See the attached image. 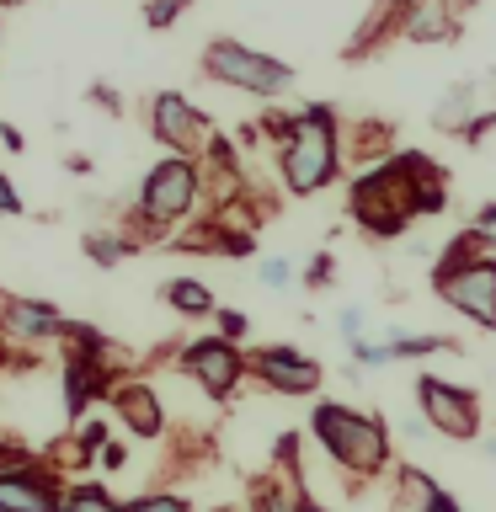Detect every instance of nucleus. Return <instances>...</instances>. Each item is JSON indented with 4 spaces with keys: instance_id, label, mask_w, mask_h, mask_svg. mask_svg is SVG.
I'll use <instances>...</instances> for the list:
<instances>
[{
    "instance_id": "4be33fe9",
    "label": "nucleus",
    "mask_w": 496,
    "mask_h": 512,
    "mask_svg": "<svg viewBox=\"0 0 496 512\" xmlns=\"http://www.w3.org/2000/svg\"><path fill=\"white\" fill-rule=\"evenodd\" d=\"M128 251H134V235H118V230H91L86 235V256L96 267H118Z\"/></svg>"
},
{
    "instance_id": "c85d7f7f",
    "label": "nucleus",
    "mask_w": 496,
    "mask_h": 512,
    "mask_svg": "<svg viewBox=\"0 0 496 512\" xmlns=\"http://www.w3.org/2000/svg\"><path fill=\"white\" fill-rule=\"evenodd\" d=\"M331 278H336V262H331V256H326V251H320V256H315V262H310V267H304V283H310V288H320V283H331Z\"/></svg>"
},
{
    "instance_id": "0eeeda50",
    "label": "nucleus",
    "mask_w": 496,
    "mask_h": 512,
    "mask_svg": "<svg viewBox=\"0 0 496 512\" xmlns=\"http://www.w3.org/2000/svg\"><path fill=\"white\" fill-rule=\"evenodd\" d=\"M176 368L208 400H230L240 390V379L251 374V358L240 352V342H224V336H192L187 347H176Z\"/></svg>"
},
{
    "instance_id": "cd10ccee",
    "label": "nucleus",
    "mask_w": 496,
    "mask_h": 512,
    "mask_svg": "<svg viewBox=\"0 0 496 512\" xmlns=\"http://www.w3.org/2000/svg\"><path fill=\"white\" fill-rule=\"evenodd\" d=\"M214 320H219V336H224V342H240V336L251 331V320L240 315V310H219Z\"/></svg>"
},
{
    "instance_id": "72a5a7b5",
    "label": "nucleus",
    "mask_w": 496,
    "mask_h": 512,
    "mask_svg": "<svg viewBox=\"0 0 496 512\" xmlns=\"http://www.w3.org/2000/svg\"><path fill=\"white\" fill-rule=\"evenodd\" d=\"M427 512H464V507H459L448 491H438V496H432V507H427Z\"/></svg>"
},
{
    "instance_id": "2f4dec72",
    "label": "nucleus",
    "mask_w": 496,
    "mask_h": 512,
    "mask_svg": "<svg viewBox=\"0 0 496 512\" xmlns=\"http://www.w3.org/2000/svg\"><path fill=\"white\" fill-rule=\"evenodd\" d=\"M0 144H6V150H22V128H16V123H0Z\"/></svg>"
},
{
    "instance_id": "39448f33",
    "label": "nucleus",
    "mask_w": 496,
    "mask_h": 512,
    "mask_svg": "<svg viewBox=\"0 0 496 512\" xmlns=\"http://www.w3.org/2000/svg\"><path fill=\"white\" fill-rule=\"evenodd\" d=\"M203 75L219 80V86L230 91H246V96H267V102H278V96L294 91V70H288L283 59L262 54V48L240 43V38H214L203 48Z\"/></svg>"
},
{
    "instance_id": "f257e3e1",
    "label": "nucleus",
    "mask_w": 496,
    "mask_h": 512,
    "mask_svg": "<svg viewBox=\"0 0 496 512\" xmlns=\"http://www.w3.org/2000/svg\"><path fill=\"white\" fill-rule=\"evenodd\" d=\"M427 171H432V160L416 155V150H400L390 160H379V166L358 171V176H352V187H347L352 224H358L368 240H400L411 230V219H422V208H416V187H422Z\"/></svg>"
},
{
    "instance_id": "f8f14e48",
    "label": "nucleus",
    "mask_w": 496,
    "mask_h": 512,
    "mask_svg": "<svg viewBox=\"0 0 496 512\" xmlns=\"http://www.w3.org/2000/svg\"><path fill=\"white\" fill-rule=\"evenodd\" d=\"M0 331L11 336V342H54L64 336V315L54 310L48 299H27V294H6L0 299Z\"/></svg>"
},
{
    "instance_id": "aec40b11",
    "label": "nucleus",
    "mask_w": 496,
    "mask_h": 512,
    "mask_svg": "<svg viewBox=\"0 0 496 512\" xmlns=\"http://www.w3.org/2000/svg\"><path fill=\"white\" fill-rule=\"evenodd\" d=\"M438 491L443 486L422 470V464H395V512H427Z\"/></svg>"
},
{
    "instance_id": "a878e982",
    "label": "nucleus",
    "mask_w": 496,
    "mask_h": 512,
    "mask_svg": "<svg viewBox=\"0 0 496 512\" xmlns=\"http://www.w3.org/2000/svg\"><path fill=\"white\" fill-rule=\"evenodd\" d=\"M470 230L486 240V251L496 256V203H486V208H475V219H470Z\"/></svg>"
},
{
    "instance_id": "a211bd4d",
    "label": "nucleus",
    "mask_w": 496,
    "mask_h": 512,
    "mask_svg": "<svg viewBox=\"0 0 496 512\" xmlns=\"http://www.w3.org/2000/svg\"><path fill=\"white\" fill-rule=\"evenodd\" d=\"M160 299H166L182 320H208V315H219L214 288L198 283V278H166V283H160Z\"/></svg>"
},
{
    "instance_id": "2eb2a0df",
    "label": "nucleus",
    "mask_w": 496,
    "mask_h": 512,
    "mask_svg": "<svg viewBox=\"0 0 496 512\" xmlns=\"http://www.w3.org/2000/svg\"><path fill=\"white\" fill-rule=\"evenodd\" d=\"M432 352H454V342L448 336H390V342H352L347 358L352 368H384L406 358H432Z\"/></svg>"
},
{
    "instance_id": "9d476101",
    "label": "nucleus",
    "mask_w": 496,
    "mask_h": 512,
    "mask_svg": "<svg viewBox=\"0 0 496 512\" xmlns=\"http://www.w3.org/2000/svg\"><path fill=\"white\" fill-rule=\"evenodd\" d=\"M246 358H251V374L262 379L267 390H278V395H315L320 379H326V368H320L310 352H299L288 342L256 347V352H246Z\"/></svg>"
},
{
    "instance_id": "5701e85b",
    "label": "nucleus",
    "mask_w": 496,
    "mask_h": 512,
    "mask_svg": "<svg viewBox=\"0 0 496 512\" xmlns=\"http://www.w3.org/2000/svg\"><path fill=\"white\" fill-rule=\"evenodd\" d=\"M187 6H192V0H144V27L166 32V27H176L187 16Z\"/></svg>"
},
{
    "instance_id": "473e14b6",
    "label": "nucleus",
    "mask_w": 496,
    "mask_h": 512,
    "mask_svg": "<svg viewBox=\"0 0 496 512\" xmlns=\"http://www.w3.org/2000/svg\"><path fill=\"white\" fill-rule=\"evenodd\" d=\"M91 102H102L107 112H123V102H118V96H112L107 86H91Z\"/></svg>"
},
{
    "instance_id": "20e7f679",
    "label": "nucleus",
    "mask_w": 496,
    "mask_h": 512,
    "mask_svg": "<svg viewBox=\"0 0 496 512\" xmlns=\"http://www.w3.org/2000/svg\"><path fill=\"white\" fill-rule=\"evenodd\" d=\"M198 192H203V166L187 155H166L144 171L139 182V203H134V230L139 240H160L171 235L176 224L192 219L198 208Z\"/></svg>"
},
{
    "instance_id": "7c9ffc66",
    "label": "nucleus",
    "mask_w": 496,
    "mask_h": 512,
    "mask_svg": "<svg viewBox=\"0 0 496 512\" xmlns=\"http://www.w3.org/2000/svg\"><path fill=\"white\" fill-rule=\"evenodd\" d=\"M96 459H102V470H123V464H128V448H123V443H107Z\"/></svg>"
},
{
    "instance_id": "c9c22d12",
    "label": "nucleus",
    "mask_w": 496,
    "mask_h": 512,
    "mask_svg": "<svg viewBox=\"0 0 496 512\" xmlns=\"http://www.w3.org/2000/svg\"><path fill=\"white\" fill-rule=\"evenodd\" d=\"M486 454H496V432H486Z\"/></svg>"
},
{
    "instance_id": "f3484780",
    "label": "nucleus",
    "mask_w": 496,
    "mask_h": 512,
    "mask_svg": "<svg viewBox=\"0 0 496 512\" xmlns=\"http://www.w3.org/2000/svg\"><path fill=\"white\" fill-rule=\"evenodd\" d=\"M400 38L427 48V43H454L459 38V11L448 0H416L411 16L400 22Z\"/></svg>"
},
{
    "instance_id": "f704fd0d",
    "label": "nucleus",
    "mask_w": 496,
    "mask_h": 512,
    "mask_svg": "<svg viewBox=\"0 0 496 512\" xmlns=\"http://www.w3.org/2000/svg\"><path fill=\"white\" fill-rule=\"evenodd\" d=\"M448 6H454V11L464 16V11H470V6H475V0H448Z\"/></svg>"
},
{
    "instance_id": "6ab92c4d",
    "label": "nucleus",
    "mask_w": 496,
    "mask_h": 512,
    "mask_svg": "<svg viewBox=\"0 0 496 512\" xmlns=\"http://www.w3.org/2000/svg\"><path fill=\"white\" fill-rule=\"evenodd\" d=\"M251 512H326V507L299 486V475H288V480H267V486H256Z\"/></svg>"
},
{
    "instance_id": "6e6552de",
    "label": "nucleus",
    "mask_w": 496,
    "mask_h": 512,
    "mask_svg": "<svg viewBox=\"0 0 496 512\" xmlns=\"http://www.w3.org/2000/svg\"><path fill=\"white\" fill-rule=\"evenodd\" d=\"M416 411L427 416V427L438 432V438H454V443L480 438V395L470 390V384L422 374L416 379Z\"/></svg>"
},
{
    "instance_id": "412c9836",
    "label": "nucleus",
    "mask_w": 496,
    "mask_h": 512,
    "mask_svg": "<svg viewBox=\"0 0 496 512\" xmlns=\"http://www.w3.org/2000/svg\"><path fill=\"white\" fill-rule=\"evenodd\" d=\"M64 512H123V502L96 480H80V486L64 491Z\"/></svg>"
},
{
    "instance_id": "bb28decb",
    "label": "nucleus",
    "mask_w": 496,
    "mask_h": 512,
    "mask_svg": "<svg viewBox=\"0 0 496 512\" xmlns=\"http://www.w3.org/2000/svg\"><path fill=\"white\" fill-rule=\"evenodd\" d=\"M363 326H368V315H363V310H352V304H347L342 315H336V331H342V342H347V347H352V342H363Z\"/></svg>"
},
{
    "instance_id": "f03ea898",
    "label": "nucleus",
    "mask_w": 496,
    "mask_h": 512,
    "mask_svg": "<svg viewBox=\"0 0 496 512\" xmlns=\"http://www.w3.org/2000/svg\"><path fill=\"white\" fill-rule=\"evenodd\" d=\"M278 176L294 198H315L331 182H342V123H336V107L310 102L288 118V134L278 144Z\"/></svg>"
},
{
    "instance_id": "1a4fd4ad",
    "label": "nucleus",
    "mask_w": 496,
    "mask_h": 512,
    "mask_svg": "<svg viewBox=\"0 0 496 512\" xmlns=\"http://www.w3.org/2000/svg\"><path fill=\"white\" fill-rule=\"evenodd\" d=\"M150 134L166 144L171 155H187V160L208 155V144L219 139L214 123H208V112H198L182 91H155L150 96Z\"/></svg>"
},
{
    "instance_id": "423d86ee",
    "label": "nucleus",
    "mask_w": 496,
    "mask_h": 512,
    "mask_svg": "<svg viewBox=\"0 0 496 512\" xmlns=\"http://www.w3.org/2000/svg\"><path fill=\"white\" fill-rule=\"evenodd\" d=\"M432 294L464 320L496 331V256H475V262H438L432 267Z\"/></svg>"
},
{
    "instance_id": "c756f323",
    "label": "nucleus",
    "mask_w": 496,
    "mask_h": 512,
    "mask_svg": "<svg viewBox=\"0 0 496 512\" xmlns=\"http://www.w3.org/2000/svg\"><path fill=\"white\" fill-rule=\"evenodd\" d=\"M22 214V198H16V187H11V176L0 171V219H16Z\"/></svg>"
},
{
    "instance_id": "b1692460",
    "label": "nucleus",
    "mask_w": 496,
    "mask_h": 512,
    "mask_svg": "<svg viewBox=\"0 0 496 512\" xmlns=\"http://www.w3.org/2000/svg\"><path fill=\"white\" fill-rule=\"evenodd\" d=\"M123 512H192V507H187V496H176V491H144L134 502H123Z\"/></svg>"
},
{
    "instance_id": "dca6fc26",
    "label": "nucleus",
    "mask_w": 496,
    "mask_h": 512,
    "mask_svg": "<svg viewBox=\"0 0 496 512\" xmlns=\"http://www.w3.org/2000/svg\"><path fill=\"white\" fill-rule=\"evenodd\" d=\"M411 6H416V0H368L363 22H358V32L347 38L342 54H347V59H363V54H374L379 43H390L395 32H400V22L411 16Z\"/></svg>"
},
{
    "instance_id": "e433bc0d",
    "label": "nucleus",
    "mask_w": 496,
    "mask_h": 512,
    "mask_svg": "<svg viewBox=\"0 0 496 512\" xmlns=\"http://www.w3.org/2000/svg\"><path fill=\"white\" fill-rule=\"evenodd\" d=\"M0 6H27V0H0Z\"/></svg>"
},
{
    "instance_id": "7ed1b4c3",
    "label": "nucleus",
    "mask_w": 496,
    "mask_h": 512,
    "mask_svg": "<svg viewBox=\"0 0 496 512\" xmlns=\"http://www.w3.org/2000/svg\"><path fill=\"white\" fill-rule=\"evenodd\" d=\"M310 438L331 454L336 470H347L358 480H379L395 459L390 427H384L374 411L342 406V400H320V406L310 411Z\"/></svg>"
},
{
    "instance_id": "ddd939ff",
    "label": "nucleus",
    "mask_w": 496,
    "mask_h": 512,
    "mask_svg": "<svg viewBox=\"0 0 496 512\" xmlns=\"http://www.w3.org/2000/svg\"><path fill=\"white\" fill-rule=\"evenodd\" d=\"M107 400H112L118 422L134 432V438H160V432H166V411H160L155 384H144V379H118Z\"/></svg>"
},
{
    "instance_id": "393cba45",
    "label": "nucleus",
    "mask_w": 496,
    "mask_h": 512,
    "mask_svg": "<svg viewBox=\"0 0 496 512\" xmlns=\"http://www.w3.org/2000/svg\"><path fill=\"white\" fill-rule=\"evenodd\" d=\"M256 278H262L267 288H288V283H294V267H288V256H262Z\"/></svg>"
},
{
    "instance_id": "9b49d317",
    "label": "nucleus",
    "mask_w": 496,
    "mask_h": 512,
    "mask_svg": "<svg viewBox=\"0 0 496 512\" xmlns=\"http://www.w3.org/2000/svg\"><path fill=\"white\" fill-rule=\"evenodd\" d=\"M0 512H64L59 475L32 459L16 470H0Z\"/></svg>"
},
{
    "instance_id": "4468645a",
    "label": "nucleus",
    "mask_w": 496,
    "mask_h": 512,
    "mask_svg": "<svg viewBox=\"0 0 496 512\" xmlns=\"http://www.w3.org/2000/svg\"><path fill=\"white\" fill-rule=\"evenodd\" d=\"M432 123H438L443 134L480 139V134H486V128L496 123V112H491V107H480V86H475V80H459V86L448 91L438 107H432Z\"/></svg>"
}]
</instances>
